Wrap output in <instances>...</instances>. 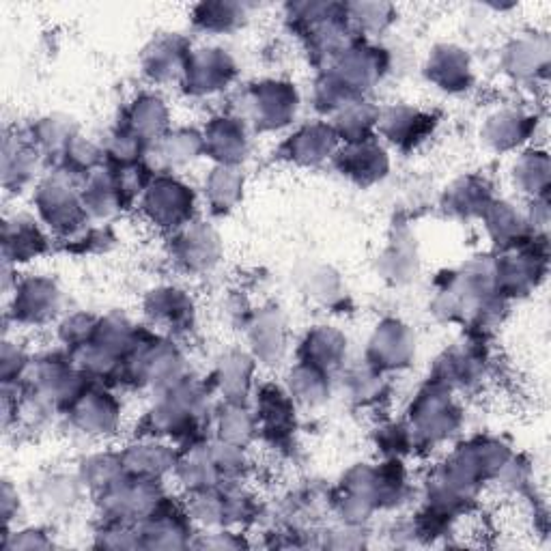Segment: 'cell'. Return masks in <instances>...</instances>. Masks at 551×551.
Returning a JSON list of instances; mask_svg holds the SVG:
<instances>
[{
    "instance_id": "cell-1",
    "label": "cell",
    "mask_w": 551,
    "mask_h": 551,
    "mask_svg": "<svg viewBox=\"0 0 551 551\" xmlns=\"http://www.w3.org/2000/svg\"><path fill=\"white\" fill-rule=\"evenodd\" d=\"M194 199L186 186H181L175 179H160L153 183L145 201V211L153 222H158L166 229H177L183 220L190 218Z\"/></svg>"
},
{
    "instance_id": "cell-2",
    "label": "cell",
    "mask_w": 551,
    "mask_h": 551,
    "mask_svg": "<svg viewBox=\"0 0 551 551\" xmlns=\"http://www.w3.org/2000/svg\"><path fill=\"white\" fill-rule=\"evenodd\" d=\"M254 110H257V119L261 115V125L278 127L293 117L295 93H291L287 84H261V89H257V95H254Z\"/></svg>"
},
{
    "instance_id": "cell-3",
    "label": "cell",
    "mask_w": 551,
    "mask_h": 551,
    "mask_svg": "<svg viewBox=\"0 0 551 551\" xmlns=\"http://www.w3.org/2000/svg\"><path fill=\"white\" fill-rule=\"evenodd\" d=\"M39 209H41V214H44V218L50 222V226H54V229L67 231L69 222L78 226V220H76L78 203L72 196V192L67 190V186H61V183H50V186L41 188Z\"/></svg>"
},
{
    "instance_id": "cell-4",
    "label": "cell",
    "mask_w": 551,
    "mask_h": 551,
    "mask_svg": "<svg viewBox=\"0 0 551 551\" xmlns=\"http://www.w3.org/2000/svg\"><path fill=\"white\" fill-rule=\"evenodd\" d=\"M16 302H20L16 308L20 319L41 321L46 315L39 308H56V289L46 280H28L20 287V295L16 293Z\"/></svg>"
},
{
    "instance_id": "cell-5",
    "label": "cell",
    "mask_w": 551,
    "mask_h": 551,
    "mask_svg": "<svg viewBox=\"0 0 551 551\" xmlns=\"http://www.w3.org/2000/svg\"><path fill=\"white\" fill-rule=\"evenodd\" d=\"M336 134L330 130V127L323 125H313L306 127L295 140H291V151L295 149V160H302L306 164H315L319 160L326 158V155L332 151Z\"/></svg>"
},
{
    "instance_id": "cell-6",
    "label": "cell",
    "mask_w": 551,
    "mask_h": 551,
    "mask_svg": "<svg viewBox=\"0 0 551 551\" xmlns=\"http://www.w3.org/2000/svg\"><path fill=\"white\" fill-rule=\"evenodd\" d=\"M362 155L364 158H360V151H358V145H351L349 151H347V164L343 166V171L347 175H358L360 179H377L384 175L386 171V158H384V151L377 149V147H371L366 145L362 140Z\"/></svg>"
},
{
    "instance_id": "cell-7",
    "label": "cell",
    "mask_w": 551,
    "mask_h": 551,
    "mask_svg": "<svg viewBox=\"0 0 551 551\" xmlns=\"http://www.w3.org/2000/svg\"><path fill=\"white\" fill-rule=\"evenodd\" d=\"M44 242H46L44 235L39 233L35 222H31V220L16 218V229H13V233L7 229V235H5L7 250L11 246H16L18 259H26V257H33V254H39L41 250H44Z\"/></svg>"
},
{
    "instance_id": "cell-8",
    "label": "cell",
    "mask_w": 551,
    "mask_h": 551,
    "mask_svg": "<svg viewBox=\"0 0 551 551\" xmlns=\"http://www.w3.org/2000/svg\"><path fill=\"white\" fill-rule=\"evenodd\" d=\"M388 330H381V336L377 334L375 338H373V341H379V343H388V345H394V336H397V343L401 341V330H397L399 328V323H394V321H390L388 323V326H386ZM379 353H381V356H384L386 358V353L390 351V349H394V347H384V345H373ZM403 351H405V347L403 345H397V356H394V353H392V356H388V366H394V364H397L399 366V362L397 360H401V356H403Z\"/></svg>"
}]
</instances>
